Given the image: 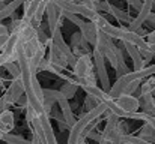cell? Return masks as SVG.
Segmentation results:
<instances>
[{"label": "cell", "instance_id": "1", "mask_svg": "<svg viewBox=\"0 0 155 144\" xmlns=\"http://www.w3.org/2000/svg\"><path fill=\"white\" fill-rule=\"evenodd\" d=\"M154 74H155V65L146 66V68L142 69V71H131V72H128L127 75H124V77H120V78L116 80V83L111 86V89H110V92H108V96H110L111 99H117L119 96L124 93V90L127 89L128 84H131V83H134V81H143L145 78H149V77H152Z\"/></svg>", "mask_w": 155, "mask_h": 144}, {"label": "cell", "instance_id": "2", "mask_svg": "<svg viewBox=\"0 0 155 144\" xmlns=\"http://www.w3.org/2000/svg\"><path fill=\"white\" fill-rule=\"evenodd\" d=\"M51 41H53V45L57 48L63 56H65V59H66L68 65L74 69V66H75V63H77L78 57H75V54L72 53L71 47L65 42V39H63V36H62V29H56V30L53 32L51 33Z\"/></svg>", "mask_w": 155, "mask_h": 144}, {"label": "cell", "instance_id": "3", "mask_svg": "<svg viewBox=\"0 0 155 144\" xmlns=\"http://www.w3.org/2000/svg\"><path fill=\"white\" fill-rule=\"evenodd\" d=\"M92 54H94V66H95V71H97L95 74L103 84V90L105 93H108L111 86H110L108 75H107V71H105V59H104L103 53H100L98 50H94Z\"/></svg>", "mask_w": 155, "mask_h": 144}, {"label": "cell", "instance_id": "4", "mask_svg": "<svg viewBox=\"0 0 155 144\" xmlns=\"http://www.w3.org/2000/svg\"><path fill=\"white\" fill-rule=\"evenodd\" d=\"M114 102L127 114H134L140 110V99L133 95H120L117 99H114Z\"/></svg>", "mask_w": 155, "mask_h": 144}, {"label": "cell", "instance_id": "5", "mask_svg": "<svg viewBox=\"0 0 155 144\" xmlns=\"http://www.w3.org/2000/svg\"><path fill=\"white\" fill-rule=\"evenodd\" d=\"M26 93L24 90V84H23V80H12L9 89L6 90V93L3 95V99L6 101L8 105H14V104H18L20 98Z\"/></svg>", "mask_w": 155, "mask_h": 144}, {"label": "cell", "instance_id": "6", "mask_svg": "<svg viewBox=\"0 0 155 144\" xmlns=\"http://www.w3.org/2000/svg\"><path fill=\"white\" fill-rule=\"evenodd\" d=\"M154 6H155V2H152V0L143 2V8L140 9V12L137 14V17H136V18L133 20V23L130 24V30H131V32H137V30L142 29L143 23H146L148 18H149V15L152 14V8H154Z\"/></svg>", "mask_w": 155, "mask_h": 144}, {"label": "cell", "instance_id": "7", "mask_svg": "<svg viewBox=\"0 0 155 144\" xmlns=\"http://www.w3.org/2000/svg\"><path fill=\"white\" fill-rule=\"evenodd\" d=\"M71 50L75 54V57H83V56H89V50H87V42L83 39L81 33L77 32L71 36Z\"/></svg>", "mask_w": 155, "mask_h": 144}, {"label": "cell", "instance_id": "8", "mask_svg": "<svg viewBox=\"0 0 155 144\" xmlns=\"http://www.w3.org/2000/svg\"><path fill=\"white\" fill-rule=\"evenodd\" d=\"M38 122L42 128V132H44V137H45V143L47 144H57L56 140V135H54V131H53L51 122H50V116H47L45 113L38 116Z\"/></svg>", "mask_w": 155, "mask_h": 144}, {"label": "cell", "instance_id": "9", "mask_svg": "<svg viewBox=\"0 0 155 144\" xmlns=\"http://www.w3.org/2000/svg\"><path fill=\"white\" fill-rule=\"evenodd\" d=\"M45 47H48V51H50V54H48V62L53 63V65H56V66H60L62 69H65V68L68 66V62H66L65 56L53 45L51 38L45 42Z\"/></svg>", "mask_w": 155, "mask_h": 144}, {"label": "cell", "instance_id": "10", "mask_svg": "<svg viewBox=\"0 0 155 144\" xmlns=\"http://www.w3.org/2000/svg\"><path fill=\"white\" fill-rule=\"evenodd\" d=\"M98 32H100V30L97 29V26H95L92 21H84V24L80 27V33H81L83 39H84L87 44L94 45V47H95V44H97Z\"/></svg>", "mask_w": 155, "mask_h": 144}, {"label": "cell", "instance_id": "11", "mask_svg": "<svg viewBox=\"0 0 155 144\" xmlns=\"http://www.w3.org/2000/svg\"><path fill=\"white\" fill-rule=\"evenodd\" d=\"M45 14H47V20H48V27L50 32H54L59 27V18H60V9L56 8V5L53 2H47V8H45Z\"/></svg>", "mask_w": 155, "mask_h": 144}, {"label": "cell", "instance_id": "12", "mask_svg": "<svg viewBox=\"0 0 155 144\" xmlns=\"http://www.w3.org/2000/svg\"><path fill=\"white\" fill-rule=\"evenodd\" d=\"M124 47H125L128 56L131 57V60H133V63H134V71H142V69L146 68V66H145L146 62L143 60V57H142L139 48L134 47V45H131V44H124Z\"/></svg>", "mask_w": 155, "mask_h": 144}, {"label": "cell", "instance_id": "13", "mask_svg": "<svg viewBox=\"0 0 155 144\" xmlns=\"http://www.w3.org/2000/svg\"><path fill=\"white\" fill-rule=\"evenodd\" d=\"M15 128V117H14V113L6 110L0 114V131L6 135V134H11Z\"/></svg>", "mask_w": 155, "mask_h": 144}, {"label": "cell", "instance_id": "14", "mask_svg": "<svg viewBox=\"0 0 155 144\" xmlns=\"http://www.w3.org/2000/svg\"><path fill=\"white\" fill-rule=\"evenodd\" d=\"M57 104H59V107H60V113H62V117H63L65 123H66L68 128L71 129V128L75 125V120H74V113H72V110H71V105H69L68 99H62V101H59Z\"/></svg>", "mask_w": 155, "mask_h": 144}, {"label": "cell", "instance_id": "15", "mask_svg": "<svg viewBox=\"0 0 155 144\" xmlns=\"http://www.w3.org/2000/svg\"><path fill=\"white\" fill-rule=\"evenodd\" d=\"M39 3L41 0H35V2H23V9H24V17L23 20H26L27 23L32 24L33 18H35V14L39 8Z\"/></svg>", "mask_w": 155, "mask_h": 144}, {"label": "cell", "instance_id": "16", "mask_svg": "<svg viewBox=\"0 0 155 144\" xmlns=\"http://www.w3.org/2000/svg\"><path fill=\"white\" fill-rule=\"evenodd\" d=\"M116 50H117V45H114L113 41H111L103 53L104 59L110 62V65H111V68H113L114 71L117 69V54H116Z\"/></svg>", "mask_w": 155, "mask_h": 144}, {"label": "cell", "instance_id": "17", "mask_svg": "<svg viewBox=\"0 0 155 144\" xmlns=\"http://www.w3.org/2000/svg\"><path fill=\"white\" fill-rule=\"evenodd\" d=\"M140 108H143V113H145V114L155 117V98L152 95L142 96Z\"/></svg>", "mask_w": 155, "mask_h": 144}, {"label": "cell", "instance_id": "18", "mask_svg": "<svg viewBox=\"0 0 155 144\" xmlns=\"http://www.w3.org/2000/svg\"><path fill=\"white\" fill-rule=\"evenodd\" d=\"M108 14H111L119 23H127V24H131V23H133L130 14L125 12V11H122V9H119V8H116L114 5H110V8H108Z\"/></svg>", "mask_w": 155, "mask_h": 144}, {"label": "cell", "instance_id": "19", "mask_svg": "<svg viewBox=\"0 0 155 144\" xmlns=\"http://www.w3.org/2000/svg\"><path fill=\"white\" fill-rule=\"evenodd\" d=\"M20 6H23V2L21 0H14V2H11V3H8L6 5V8L5 9H2L0 11V24H2V21L3 20H6V18H9Z\"/></svg>", "mask_w": 155, "mask_h": 144}, {"label": "cell", "instance_id": "20", "mask_svg": "<svg viewBox=\"0 0 155 144\" xmlns=\"http://www.w3.org/2000/svg\"><path fill=\"white\" fill-rule=\"evenodd\" d=\"M77 89H78L77 81H69V80H68V81L62 86L60 92H62V95L65 96L66 99H71V98H74L75 92H77Z\"/></svg>", "mask_w": 155, "mask_h": 144}, {"label": "cell", "instance_id": "21", "mask_svg": "<svg viewBox=\"0 0 155 144\" xmlns=\"http://www.w3.org/2000/svg\"><path fill=\"white\" fill-rule=\"evenodd\" d=\"M139 138L148 141V143L154 144L155 143V131L152 126H149L148 123H145V126L140 129V134H139Z\"/></svg>", "mask_w": 155, "mask_h": 144}, {"label": "cell", "instance_id": "22", "mask_svg": "<svg viewBox=\"0 0 155 144\" xmlns=\"http://www.w3.org/2000/svg\"><path fill=\"white\" fill-rule=\"evenodd\" d=\"M155 92V77H149L143 84H140V93L142 96L152 95Z\"/></svg>", "mask_w": 155, "mask_h": 144}, {"label": "cell", "instance_id": "23", "mask_svg": "<svg viewBox=\"0 0 155 144\" xmlns=\"http://www.w3.org/2000/svg\"><path fill=\"white\" fill-rule=\"evenodd\" d=\"M3 68L8 71V74H9L14 80H20V78H21V69H20V66H18V63H17V62L6 63Z\"/></svg>", "mask_w": 155, "mask_h": 144}, {"label": "cell", "instance_id": "24", "mask_svg": "<svg viewBox=\"0 0 155 144\" xmlns=\"http://www.w3.org/2000/svg\"><path fill=\"white\" fill-rule=\"evenodd\" d=\"M3 141L6 144H32V140L29 141V140H26L20 135H14V134H6Z\"/></svg>", "mask_w": 155, "mask_h": 144}, {"label": "cell", "instance_id": "25", "mask_svg": "<svg viewBox=\"0 0 155 144\" xmlns=\"http://www.w3.org/2000/svg\"><path fill=\"white\" fill-rule=\"evenodd\" d=\"M122 144H151L148 143V141H145V140H142V138H139V137H136V135H125V137H122Z\"/></svg>", "mask_w": 155, "mask_h": 144}, {"label": "cell", "instance_id": "26", "mask_svg": "<svg viewBox=\"0 0 155 144\" xmlns=\"http://www.w3.org/2000/svg\"><path fill=\"white\" fill-rule=\"evenodd\" d=\"M100 105V102H98V99H95L94 96H86V99H84V110H86V113H89V111H92L94 108H97Z\"/></svg>", "mask_w": 155, "mask_h": 144}, {"label": "cell", "instance_id": "27", "mask_svg": "<svg viewBox=\"0 0 155 144\" xmlns=\"http://www.w3.org/2000/svg\"><path fill=\"white\" fill-rule=\"evenodd\" d=\"M62 14H63V17H65V18H68V20H69L71 23H74V24H75V26H77L78 29H80V27H81V26L84 24V21H83V20L80 18V17L74 15V14H69V12H63V11H62Z\"/></svg>", "mask_w": 155, "mask_h": 144}, {"label": "cell", "instance_id": "28", "mask_svg": "<svg viewBox=\"0 0 155 144\" xmlns=\"http://www.w3.org/2000/svg\"><path fill=\"white\" fill-rule=\"evenodd\" d=\"M38 117V114H36V111L30 107V105H27L26 107V120H27V123H33V120Z\"/></svg>", "mask_w": 155, "mask_h": 144}, {"label": "cell", "instance_id": "29", "mask_svg": "<svg viewBox=\"0 0 155 144\" xmlns=\"http://www.w3.org/2000/svg\"><path fill=\"white\" fill-rule=\"evenodd\" d=\"M140 83H142V81H134V83L128 84V86H127V89L124 90V93H122V95H133V93H134V92L139 89Z\"/></svg>", "mask_w": 155, "mask_h": 144}, {"label": "cell", "instance_id": "30", "mask_svg": "<svg viewBox=\"0 0 155 144\" xmlns=\"http://www.w3.org/2000/svg\"><path fill=\"white\" fill-rule=\"evenodd\" d=\"M86 138H91V140H95V141H101V138H103V132H97V131H92V132H89L87 135H86Z\"/></svg>", "mask_w": 155, "mask_h": 144}, {"label": "cell", "instance_id": "31", "mask_svg": "<svg viewBox=\"0 0 155 144\" xmlns=\"http://www.w3.org/2000/svg\"><path fill=\"white\" fill-rule=\"evenodd\" d=\"M128 5H130V8L137 9V12H140V9L143 8V2H137V0H130Z\"/></svg>", "mask_w": 155, "mask_h": 144}, {"label": "cell", "instance_id": "32", "mask_svg": "<svg viewBox=\"0 0 155 144\" xmlns=\"http://www.w3.org/2000/svg\"><path fill=\"white\" fill-rule=\"evenodd\" d=\"M18 105H20L21 108H26V107L29 105V101H27V96H26V93L20 98V101H18Z\"/></svg>", "mask_w": 155, "mask_h": 144}, {"label": "cell", "instance_id": "33", "mask_svg": "<svg viewBox=\"0 0 155 144\" xmlns=\"http://www.w3.org/2000/svg\"><path fill=\"white\" fill-rule=\"evenodd\" d=\"M8 107H9V105L6 104V101H5V99H3V96H2V98H0V114H2L3 111H6V110H8Z\"/></svg>", "mask_w": 155, "mask_h": 144}, {"label": "cell", "instance_id": "34", "mask_svg": "<svg viewBox=\"0 0 155 144\" xmlns=\"http://www.w3.org/2000/svg\"><path fill=\"white\" fill-rule=\"evenodd\" d=\"M5 35H9V29L5 24H0V36H5Z\"/></svg>", "mask_w": 155, "mask_h": 144}, {"label": "cell", "instance_id": "35", "mask_svg": "<svg viewBox=\"0 0 155 144\" xmlns=\"http://www.w3.org/2000/svg\"><path fill=\"white\" fill-rule=\"evenodd\" d=\"M148 44H155V30L148 35Z\"/></svg>", "mask_w": 155, "mask_h": 144}, {"label": "cell", "instance_id": "36", "mask_svg": "<svg viewBox=\"0 0 155 144\" xmlns=\"http://www.w3.org/2000/svg\"><path fill=\"white\" fill-rule=\"evenodd\" d=\"M148 23H149V24H152V26H155V14H154V12L149 15V18H148Z\"/></svg>", "mask_w": 155, "mask_h": 144}, {"label": "cell", "instance_id": "37", "mask_svg": "<svg viewBox=\"0 0 155 144\" xmlns=\"http://www.w3.org/2000/svg\"><path fill=\"white\" fill-rule=\"evenodd\" d=\"M32 144H41L39 143V138H38V135L33 132V138H32Z\"/></svg>", "mask_w": 155, "mask_h": 144}, {"label": "cell", "instance_id": "38", "mask_svg": "<svg viewBox=\"0 0 155 144\" xmlns=\"http://www.w3.org/2000/svg\"><path fill=\"white\" fill-rule=\"evenodd\" d=\"M98 144H111V141H108V140H105V138H101V141Z\"/></svg>", "mask_w": 155, "mask_h": 144}, {"label": "cell", "instance_id": "39", "mask_svg": "<svg viewBox=\"0 0 155 144\" xmlns=\"http://www.w3.org/2000/svg\"><path fill=\"white\" fill-rule=\"evenodd\" d=\"M6 5H8V3H5V2L2 0V2H0V11H2V9H5V8H6Z\"/></svg>", "mask_w": 155, "mask_h": 144}, {"label": "cell", "instance_id": "40", "mask_svg": "<svg viewBox=\"0 0 155 144\" xmlns=\"http://www.w3.org/2000/svg\"><path fill=\"white\" fill-rule=\"evenodd\" d=\"M78 144H86V138H84V137H81V138L78 140Z\"/></svg>", "mask_w": 155, "mask_h": 144}, {"label": "cell", "instance_id": "41", "mask_svg": "<svg viewBox=\"0 0 155 144\" xmlns=\"http://www.w3.org/2000/svg\"><path fill=\"white\" fill-rule=\"evenodd\" d=\"M149 48H151V51L154 53V56H155V44H149Z\"/></svg>", "mask_w": 155, "mask_h": 144}, {"label": "cell", "instance_id": "42", "mask_svg": "<svg viewBox=\"0 0 155 144\" xmlns=\"http://www.w3.org/2000/svg\"><path fill=\"white\" fill-rule=\"evenodd\" d=\"M3 138H5V134H3V132H2V131H0V141H2V140H3Z\"/></svg>", "mask_w": 155, "mask_h": 144}]
</instances>
